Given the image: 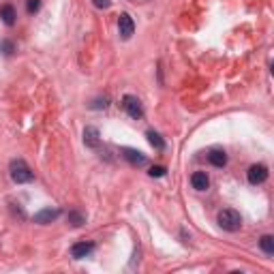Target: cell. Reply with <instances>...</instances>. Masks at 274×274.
<instances>
[{
	"instance_id": "obj_1",
	"label": "cell",
	"mask_w": 274,
	"mask_h": 274,
	"mask_svg": "<svg viewBox=\"0 0 274 274\" xmlns=\"http://www.w3.org/2000/svg\"><path fill=\"white\" fill-rule=\"evenodd\" d=\"M9 174H11V180L17 182V184H26V182H32V180H35V174L30 172V167L26 165V161H22V159L11 161Z\"/></svg>"
},
{
	"instance_id": "obj_2",
	"label": "cell",
	"mask_w": 274,
	"mask_h": 274,
	"mask_svg": "<svg viewBox=\"0 0 274 274\" xmlns=\"http://www.w3.org/2000/svg\"><path fill=\"white\" fill-rule=\"evenodd\" d=\"M219 225L223 227L225 231H238L240 227H242V217H240V212L231 210V208H225V210L219 212Z\"/></svg>"
},
{
	"instance_id": "obj_3",
	"label": "cell",
	"mask_w": 274,
	"mask_h": 274,
	"mask_svg": "<svg viewBox=\"0 0 274 274\" xmlns=\"http://www.w3.org/2000/svg\"><path fill=\"white\" fill-rule=\"evenodd\" d=\"M122 107H125V112L131 116V118H135V120H139L141 116H143L141 103H139V99H137V96H133V94H125V96H122Z\"/></svg>"
},
{
	"instance_id": "obj_4",
	"label": "cell",
	"mask_w": 274,
	"mask_h": 274,
	"mask_svg": "<svg viewBox=\"0 0 274 274\" xmlns=\"http://www.w3.org/2000/svg\"><path fill=\"white\" fill-rule=\"evenodd\" d=\"M118 30H120V37L122 39H131L133 32H135V22L129 13H122L118 17Z\"/></svg>"
},
{
	"instance_id": "obj_5",
	"label": "cell",
	"mask_w": 274,
	"mask_h": 274,
	"mask_svg": "<svg viewBox=\"0 0 274 274\" xmlns=\"http://www.w3.org/2000/svg\"><path fill=\"white\" fill-rule=\"evenodd\" d=\"M246 178H249L251 184H262L268 178V167L266 165H251L249 172H246Z\"/></svg>"
},
{
	"instance_id": "obj_6",
	"label": "cell",
	"mask_w": 274,
	"mask_h": 274,
	"mask_svg": "<svg viewBox=\"0 0 274 274\" xmlns=\"http://www.w3.org/2000/svg\"><path fill=\"white\" fill-rule=\"evenodd\" d=\"M120 154H122V159H127L135 167L146 165V154H141L139 150H135V148H120Z\"/></svg>"
},
{
	"instance_id": "obj_7",
	"label": "cell",
	"mask_w": 274,
	"mask_h": 274,
	"mask_svg": "<svg viewBox=\"0 0 274 274\" xmlns=\"http://www.w3.org/2000/svg\"><path fill=\"white\" fill-rule=\"evenodd\" d=\"M58 217H60V210H58V208H43V210H39L35 214V223L47 225V223H51V221H56Z\"/></svg>"
},
{
	"instance_id": "obj_8",
	"label": "cell",
	"mask_w": 274,
	"mask_h": 274,
	"mask_svg": "<svg viewBox=\"0 0 274 274\" xmlns=\"http://www.w3.org/2000/svg\"><path fill=\"white\" fill-rule=\"evenodd\" d=\"M84 143H86L88 148H99L101 146V133L96 127H86L84 129Z\"/></svg>"
},
{
	"instance_id": "obj_9",
	"label": "cell",
	"mask_w": 274,
	"mask_h": 274,
	"mask_svg": "<svg viewBox=\"0 0 274 274\" xmlns=\"http://www.w3.org/2000/svg\"><path fill=\"white\" fill-rule=\"evenodd\" d=\"M92 251H94L92 242H77V244L71 246V255H73V259H84V257H88Z\"/></svg>"
},
{
	"instance_id": "obj_10",
	"label": "cell",
	"mask_w": 274,
	"mask_h": 274,
	"mask_svg": "<svg viewBox=\"0 0 274 274\" xmlns=\"http://www.w3.org/2000/svg\"><path fill=\"white\" fill-rule=\"evenodd\" d=\"M191 184H193V188H197V191H206V188L210 186V180H208L206 172H195L191 176Z\"/></svg>"
},
{
	"instance_id": "obj_11",
	"label": "cell",
	"mask_w": 274,
	"mask_h": 274,
	"mask_svg": "<svg viewBox=\"0 0 274 274\" xmlns=\"http://www.w3.org/2000/svg\"><path fill=\"white\" fill-rule=\"evenodd\" d=\"M208 161H210L214 167H225L227 165L225 150H210V152H208Z\"/></svg>"
},
{
	"instance_id": "obj_12",
	"label": "cell",
	"mask_w": 274,
	"mask_h": 274,
	"mask_svg": "<svg viewBox=\"0 0 274 274\" xmlns=\"http://www.w3.org/2000/svg\"><path fill=\"white\" fill-rule=\"evenodd\" d=\"M15 9H13L11 4H4L2 9H0V19H2V22L6 24V26H13L15 24Z\"/></svg>"
},
{
	"instance_id": "obj_13",
	"label": "cell",
	"mask_w": 274,
	"mask_h": 274,
	"mask_svg": "<svg viewBox=\"0 0 274 274\" xmlns=\"http://www.w3.org/2000/svg\"><path fill=\"white\" fill-rule=\"evenodd\" d=\"M259 246H262V251L266 253V255H274V238L272 236H262V240H259Z\"/></svg>"
},
{
	"instance_id": "obj_14",
	"label": "cell",
	"mask_w": 274,
	"mask_h": 274,
	"mask_svg": "<svg viewBox=\"0 0 274 274\" xmlns=\"http://www.w3.org/2000/svg\"><path fill=\"white\" fill-rule=\"evenodd\" d=\"M146 137H148V141L152 143V146H154L156 150H165V141L161 139V135L156 133V131H148V133H146Z\"/></svg>"
},
{
	"instance_id": "obj_15",
	"label": "cell",
	"mask_w": 274,
	"mask_h": 274,
	"mask_svg": "<svg viewBox=\"0 0 274 274\" xmlns=\"http://www.w3.org/2000/svg\"><path fill=\"white\" fill-rule=\"evenodd\" d=\"M69 223L73 225V227H82L84 223H86V217H84L82 212L73 210V212H69Z\"/></svg>"
},
{
	"instance_id": "obj_16",
	"label": "cell",
	"mask_w": 274,
	"mask_h": 274,
	"mask_svg": "<svg viewBox=\"0 0 274 274\" xmlns=\"http://www.w3.org/2000/svg\"><path fill=\"white\" fill-rule=\"evenodd\" d=\"M0 49H2L6 56H11L13 51H15V45H13L11 41H2V43H0Z\"/></svg>"
},
{
	"instance_id": "obj_17",
	"label": "cell",
	"mask_w": 274,
	"mask_h": 274,
	"mask_svg": "<svg viewBox=\"0 0 274 274\" xmlns=\"http://www.w3.org/2000/svg\"><path fill=\"white\" fill-rule=\"evenodd\" d=\"M152 178H161V176H165V167H161V165H156V167H150V172H148Z\"/></svg>"
},
{
	"instance_id": "obj_18",
	"label": "cell",
	"mask_w": 274,
	"mask_h": 274,
	"mask_svg": "<svg viewBox=\"0 0 274 274\" xmlns=\"http://www.w3.org/2000/svg\"><path fill=\"white\" fill-rule=\"evenodd\" d=\"M39 6H41V0H28V2H26V9H28V13L39 11Z\"/></svg>"
},
{
	"instance_id": "obj_19",
	"label": "cell",
	"mask_w": 274,
	"mask_h": 274,
	"mask_svg": "<svg viewBox=\"0 0 274 274\" xmlns=\"http://www.w3.org/2000/svg\"><path fill=\"white\" fill-rule=\"evenodd\" d=\"M107 105H109V101L105 99V96H103V99H96V101H94V103H92V105H90V107H92V109H101V107L105 109Z\"/></svg>"
},
{
	"instance_id": "obj_20",
	"label": "cell",
	"mask_w": 274,
	"mask_h": 274,
	"mask_svg": "<svg viewBox=\"0 0 274 274\" xmlns=\"http://www.w3.org/2000/svg\"><path fill=\"white\" fill-rule=\"evenodd\" d=\"M92 2H94V6H99V9H109V6H112L109 0H92Z\"/></svg>"
}]
</instances>
